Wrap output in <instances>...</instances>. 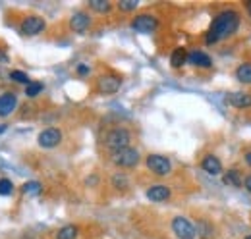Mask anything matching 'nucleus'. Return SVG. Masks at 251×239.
Segmentation results:
<instances>
[{
	"instance_id": "obj_1",
	"label": "nucleus",
	"mask_w": 251,
	"mask_h": 239,
	"mask_svg": "<svg viewBox=\"0 0 251 239\" xmlns=\"http://www.w3.org/2000/svg\"><path fill=\"white\" fill-rule=\"evenodd\" d=\"M240 27V14L236 10H224L213 20L211 27L205 35V43L207 45H215L222 39L232 37Z\"/></svg>"
},
{
	"instance_id": "obj_2",
	"label": "nucleus",
	"mask_w": 251,
	"mask_h": 239,
	"mask_svg": "<svg viewBox=\"0 0 251 239\" xmlns=\"http://www.w3.org/2000/svg\"><path fill=\"white\" fill-rule=\"evenodd\" d=\"M129 143H131V133H129L126 127H114V129H110V131L106 133V137H104L106 149H110L112 152L129 147Z\"/></svg>"
},
{
	"instance_id": "obj_3",
	"label": "nucleus",
	"mask_w": 251,
	"mask_h": 239,
	"mask_svg": "<svg viewBox=\"0 0 251 239\" xmlns=\"http://www.w3.org/2000/svg\"><path fill=\"white\" fill-rule=\"evenodd\" d=\"M112 162L120 168H133L139 162V152H137V149H131V147L114 150L112 152Z\"/></svg>"
},
{
	"instance_id": "obj_4",
	"label": "nucleus",
	"mask_w": 251,
	"mask_h": 239,
	"mask_svg": "<svg viewBox=\"0 0 251 239\" xmlns=\"http://www.w3.org/2000/svg\"><path fill=\"white\" fill-rule=\"evenodd\" d=\"M37 143L43 149H54V147H58L62 143V131L58 127H47L45 131L39 133Z\"/></svg>"
},
{
	"instance_id": "obj_5",
	"label": "nucleus",
	"mask_w": 251,
	"mask_h": 239,
	"mask_svg": "<svg viewBox=\"0 0 251 239\" xmlns=\"http://www.w3.org/2000/svg\"><path fill=\"white\" fill-rule=\"evenodd\" d=\"M147 168L155 174V176H168L172 172V164L166 156L162 154H149L147 156Z\"/></svg>"
},
{
	"instance_id": "obj_6",
	"label": "nucleus",
	"mask_w": 251,
	"mask_h": 239,
	"mask_svg": "<svg viewBox=\"0 0 251 239\" xmlns=\"http://www.w3.org/2000/svg\"><path fill=\"white\" fill-rule=\"evenodd\" d=\"M131 27L137 31V33H143V35H149V33H155L158 27V20L151 14H139L137 18H133L131 22Z\"/></svg>"
},
{
	"instance_id": "obj_7",
	"label": "nucleus",
	"mask_w": 251,
	"mask_h": 239,
	"mask_svg": "<svg viewBox=\"0 0 251 239\" xmlns=\"http://www.w3.org/2000/svg\"><path fill=\"white\" fill-rule=\"evenodd\" d=\"M172 232L176 234V238L180 239H193L197 236L195 226L189 222L188 218H184V216H176L172 220Z\"/></svg>"
},
{
	"instance_id": "obj_8",
	"label": "nucleus",
	"mask_w": 251,
	"mask_h": 239,
	"mask_svg": "<svg viewBox=\"0 0 251 239\" xmlns=\"http://www.w3.org/2000/svg\"><path fill=\"white\" fill-rule=\"evenodd\" d=\"M45 27H47V22H45L41 16H27V18L22 22L20 31H22L24 35H27V37H33V35L43 33Z\"/></svg>"
},
{
	"instance_id": "obj_9",
	"label": "nucleus",
	"mask_w": 251,
	"mask_h": 239,
	"mask_svg": "<svg viewBox=\"0 0 251 239\" xmlns=\"http://www.w3.org/2000/svg\"><path fill=\"white\" fill-rule=\"evenodd\" d=\"M120 85H122V79L116 77V75H102L97 81V89L102 95H114L116 91L120 89Z\"/></svg>"
},
{
	"instance_id": "obj_10",
	"label": "nucleus",
	"mask_w": 251,
	"mask_h": 239,
	"mask_svg": "<svg viewBox=\"0 0 251 239\" xmlns=\"http://www.w3.org/2000/svg\"><path fill=\"white\" fill-rule=\"evenodd\" d=\"M89 25H91V18H89L87 12H75V14L72 16V20H70L72 31H75V33H79V35L89 29Z\"/></svg>"
},
{
	"instance_id": "obj_11",
	"label": "nucleus",
	"mask_w": 251,
	"mask_h": 239,
	"mask_svg": "<svg viewBox=\"0 0 251 239\" xmlns=\"http://www.w3.org/2000/svg\"><path fill=\"white\" fill-rule=\"evenodd\" d=\"M18 106V96L14 93H4L0 95V118L10 116Z\"/></svg>"
},
{
	"instance_id": "obj_12",
	"label": "nucleus",
	"mask_w": 251,
	"mask_h": 239,
	"mask_svg": "<svg viewBox=\"0 0 251 239\" xmlns=\"http://www.w3.org/2000/svg\"><path fill=\"white\" fill-rule=\"evenodd\" d=\"M147 197L153 201V203H162V201H166V199H170V189L166 187V185H151L149 189H147Z\"/></svg>"
},
{
	"instance_id": "obj_13",
	"label": "nucleus",
	"mask_w": 251,
	"mask_h": 239,
	"mask_svg": "<svg viewBox=\"0 0 251 239\" xmlns=\"http://www.w3.org/2000/svg\"><path fill=\"white\" fill-rule=\"evenodd\" d=\"M201 168H203L207 174H211V176H219L220 172H222V164H220V160L215 154H207V156L201 160Z\"/></svg>"
},
{
	"instance_id": "obj_14",
	"label": "nucleus",
	"mask_w": 251,
	"mask_h": 239,
	"mask_svg": "<svg viewBox=\"0 0 251 239\" xmlns=\"http://www.w3.org/2000/svg\"><path fill=\"white\" fill-rule=\"evenodd\" d=\"M228 102L234 108H250L251 106V95L250 93H230L228 95Z\"/></svg>"
},
{
	"instance_id": "obj_15",
	"label": "nucleus",
	"mask_w": 251,
	"mask_h": 239,
	"mask_svg": "<svg viewBox=\"0 0 251 239\" xmlns=\"http://www.w3.org/2000/svg\"><path fill=\"white\" fill-rule=\"evenodd\" d=\"M188 62L189 64H193V66H197V68H211V58H209V54H205V52H201V50H193V52H189L188 54Z\"/></svg>"
},
{
	"instance_id": "obj_16",
	"label": "nucleus",
	"mask_w": 251,
	"mask_h": 239,
	"mask_svg": "<svg viewBox=\"0 0 251 239\" xmlns=\"http://www.w3.org/2000/svg\"><path fill=\"white\" fill-rule=\"evenodd\" d=\"M236 79L240 83H248L251 85V62H246V64H240L238 70H236Z\"/></svg>"
},
{
	"instance_id": "obj_17",
	"label": "nucleus",
	"mask_w": 251,
	"mask_h": 239,
	"mask_svg": "<svg viewBox=\"0 0 251 239\" xmlns=\"http://www.w3.org/2000/svg\"><path fill=\"white\" fill-rule=\"evenodd\" d=\"M77 234H79L77 226L68 224V226H64L56 232V239H77Z\"/></svg>"
},
{
	"instance_id": "obj_18",
	"label": "nucleus",
	"mask_w": 251,
	"mask_h": 239,
	"mask_svg": "<svg viewBox=\"0 0 251 239\" xmlns=\"http://www.w3.org/2000/svg\"><path fill=\"white\" fill-rule=\"evenodd\" d=\"M186 62H188V52H186V48H176V50L172 52V56H170L172 68H182Z\"/></svg>"
},
{
	"instance_id": "obj_19",
	"label": "nucleus",
	"mask_w": 251,
	"mask_h": 239,
	"mask_svg": "<svg viewBox=\"0 0 251 239\" xmlns=\"http://www.w3.org/2000/svg\"><path fill=\"white\" fill-rule=\"evenodd\" d=\"M41 191H43V185H41L39 181H27V183L22 185V193H24V195H29V197L39 195Z\"/></svg>"
},
{
	"instance_id": "obj_20",
	"label": "nucleus",
	"mask_w": 251,
	"mask_h": 239,
	"mask_svg": "<svg viewBox=\"0 0 251 239\" xmlns=\"http://www.w3.org/2000/svg\"><path fill=\"white\" fill-rule=\"evenodd\" d=\"M89 8L95 10V12H99V14H108L112 4L106 2V0H89Z\"/></svg>"
},
{
	"instance_id": "obj_21",
	"label": "nucleus",
	"mask_w": 251,
	"mask_h": 239,
	"mask_svg": "<svg viewBox=\"0 0 251 239\" xmlns=\"http://www.w3.org/2000/svg\"><path fill=\"white\" fill-rule=\"evenodd\" d=\"M224 183H226V185H234V187H240V185H242L240 172H238V170H228V172L224 174Z\"/></svg>"
},
{
	"instance_id": "obj_22",
	"label": "nucleus",
	"mask_w": 251,
	"mask_h": 239,
	"mask_svg": "<svg viewBox=\"0 0 251 239\" xmlns=\"http://www.w3.org/2000/svg\"><path fill=\"white\" fill-rule=\"evenodd\" d=\"M10 79H12V81H16V83H24L25 87L31 83L29 75H27L25 72H20V70H14V72H10Z\"/></svg>"
},
{
	"instance_id": "obj_23",
	"label": "nucleus",
	"mask_w": 251,
	"mask_h": 239,
	"mask_svg": "<svg viewBox=\"0 0 251 239\" xmlns=\"http://www.w3.org/2000/svg\"><path fill=\"white\" fill-rule=\"evenodd\" d=\"M12 193H14V183L8 178H2L0 179V195L6 197V195H12Z\"/></svg>"
},
{
	"instance_id": "obj_24",
	"label": "nucleus",
	"mask_w": 251,
	"mask_h": 239,
	"mask_svg": "<svg viewBox=\"0 0 251 239\" xmlns=\"http://www.w3.org/2000/svg\"><path fill=\"white\" fill-rule=\"evenodd\" d=\"M195 232H197L201 238H211V234H213V226L207 224V222H199L197 228H195Z\"/></svg>"
},
{
	"instance_id": "obj_25",
	"label": "nucleus",
	"mask_w": 251,
	"mask_h": 239,
	"mask_svg": "<svg viewBox=\"0 0 251 239\" xmlns=\"http://www.w3.org/2000/svg\"><path fill=\"white\" fill-rule=\"evenodd\" d=\"M41 91H43V83H39V81H31V83L25 87V95H27L29 98H35Z\"/></svg>"
},
{
	"instance_id": "obj_26",
	"label": "nucleus",
	"mask_w": 251,
	"mask_h": 239,
	"mask_svg": "<svg viewBox=\"0 0 251 239\" xmlns=\"http://www.w3.org/2000/svg\"><path fill=\"white\" fill-rule=\"evenodd\" d=\"M112 185L116 187V189H127L129 187V181L126 178L124 174H116L114 178H112Z\"/></svg>"
},
{
	"instance_id": "obj_27",
	"label": "nucleus",
	"mask_w": 251,
	"mask_h": 239,
	"mask_svg": "<svg viewBox=\"0 0 251 239\" xmlns=\"http://www.w3.org/2000/svg\"><path fill=\"white\" fill-rule=\"evenodd\" d=\"M137 0H120L118 2V8L122 10V12H131V10H135L137 8Z\"/></svg>"
},
{
	"instance_id": "obj_28",
	"label": "nucleus",
	"mask_w": 251,
	"mask_h": 239,
	"mask_svg": "<svg viewBox=\"0 0 251 239\" xmlns=\"http://www.w3.org/2000/svg\"><path fill=\"white\" fill-rule=\"evenodd\" d=\"M77 73L79 75H85V73H89V68L87 66H77Z\"/></svg>"
},
{
	"instance_id": "obj_29",
	"label": "nucleus",
	"mask_w": 251,
	"mask_h": 239,
	"mask_svg": "<svg viewBox=\"0 0 251 239\" xmlns=\"http://www.w3.org/2000/svg\"><path fill=\"white\" fill-rule=\"evenodd\" d=\"M246 187H248V191L251 193V176L248 179H246Z\"/></svg>"
},
{
	"instance_id": "obj_30",
	"label": "nucleus",
	"mask_w": 251,
	"mask_h": 239,
	"mask_svg": "<svg viewBox=\"0 0 251 239\" xmlns=\"http://www.w3.org/2000/svg\"><path fill=\"white\" fill-rule=\"evenodd\" d=\"M246 162H248V166H251V150L246 154Z\"/></svg>"
},
{
	"instance_id": "obj_31",
	"label": "nucleus",
	"mask_w": 251,
	"mask_h": 239,
	"mask_svg": "<svg viewBox=\"0 0 251 239\" xmlns=\"http://www.w3.org/2000/svg\"><path fill=\"white\" fill-rule=\"evenodd\" d=\"M6 129H8V125H6V123H0V133H4Z\"/></svg>"
},
{
	"instance_id": "obj_32",
	"label": "nucleus",
	"mask_w": 251,
	"mask_h": 239,
	"mask_svg": "<svg viewBox=\"0 0 251 239\" xmlns=\"http://www.w3.org/2000/svg\"><path fill=\"white\" fill-rule=\"evenodd\" d=\"M248 10H250V14H251V2L248 4Z\"/></svg>"
},
{
	"instance_id": "obj_33",
	"label": "nucleus",
	"mask_w": 251,
	"mask_h": 239,
	"mask_svg": "<svg viewBox=\"0 0 251 239\" xmlns=\"http://www.w3.org/2000/svg\"><path fill=\"white\" fill-rule=\"evenodd\" d=\"M244 239H251V236H248V238H244Z\"/></svg>"
}]
</instances>
